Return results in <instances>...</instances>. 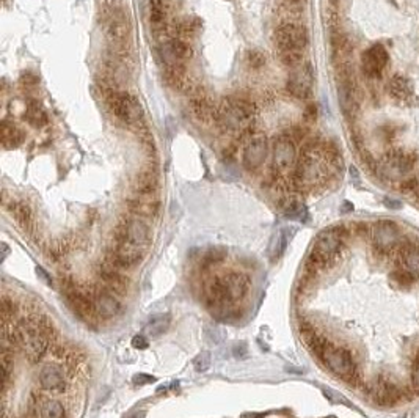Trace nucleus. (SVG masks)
I'll use <instances>...</instances> for the list:
<instances>
[{
    "label": "nucleus",
    "instance_id": "nucleus-1",
    "mask_svg": "<svg viewBox=\"0 0 419 418\" xmlns=\"http://www.w3.org/2000/svg\"><path fill=\"white\" fill-rule=\"evenodd\" d=\"M334 165V156L324 146H309L301 153L294 171V183L300 189H309L325 181Z\"/></svg>",
    "mask_w": 419,
    "mask_h": 418
},
{
    "label": "nucleus",
    "instance_id": "nucleus-2",
    "mask_svg": "<svg viewBox=\"0 0 419 418\" xmlns=\"http://www.w3.org/2000/svg\"><path fill=\"white\" fill-rule=\"evenodd\" d=\"M275 44L286 64L301 63L303 49L308 46V30L297 22H284L275 32Z\"/></svg>",
    "mask_w": 419,
    "mask_h": 418
},
{
    "label": "nucleus",
    "instance_id": "nucleus-3",
    "mask_svg": "<svg viewBox=\"0 0 419 418\" xmlns=\"http://www.w3.org/2000/svg\"><path fill=\"white\" fill-rule=\"evenodd\" d=\"M253 105L242 99H231L225 104V107L218 112V118L226 129L233 132H242L253 121Z\"/></svg>",
    "mask_w": 419,
    "mask_h": 418
},
{
    "label": "nucleus",
    "instance_id": "nucleus-4",
    "mask_svg": "<svg viewBox=\"0 0 419 418\" xmlns=\"http://www.w3.org/2000/svg\"><path fill=\"white\" fill-rule=\"evenodd\" d=\"M109 105L112 113L129 128H137L143 123V112L134 96L124 92H117L110 96Z\"/></svg>",
    "mask_w": 419,
    "mask_h": 418
},
{
    "label": "nucleus",
    "instance_id": "nucleus-5",
    "mask_svg": "<svg viewBox=\"0 0 419 418\" xmlns=\"http://www.w3.org/2000/svg\"><path fill=\"white\" fill-rule=\"evenodd\" d=\"M320 357L324 358L327 366L330 368L334 374H338L347 381L357 371V366H355V363H353L352 354L344 348H336V346H331V344L328 343L324 348Z\"/></svg>",
    "mask_w": 419,
    "mask_h": 418
},
{
    "label": "nucleus",
    "instance_id": "nucleus-6",
    "mask_svg": "<svg viewBox=\"0 0 419 418\" xmlns=\"http://www.w3.org/2000/svg\"><path fill=\"white\" fill-rule=\"evenodd\" d=\"M269 156V142L264 134H254L245 142L242 163L246 170H258Z\"/></svg>",
    "mask_w": 419,
    "mask_h": 418
},
{
    "label": "nucleus",
    "instance_id": "nucleus-7",
    "mask_svg": "<svg viewBox=\"0 0 419 418\" xmlns=\"http://www.w3.org/2000/svg\"><path fill=\"white\" fill-rule=\"evenodd\" d=\"M160 54H162V60L167 63V66L173 72H176V74H179L184 62L190 59L192 49H190V44L185 43L184 39L173 38L162 46Z\"/></svg>",
    "mask_w": 419,
    "mask_h": 418
},
{
    "label": "nucleus",
    "instance_id": "nucleus-8",
    "mask_svg": "<svg viewBox=\"0 0 419 418\" xmlns=\"http://www.w3.org/2000/svg\"><path fill=\"white\" fill-rule=\"evenodd\" d=\"M372 242L379 253H388L400 241V231L391 220H380L372 226Z\"/></svg>",
    "mask_w": 419,
    "mask_h": 418
},
{
    "label": "nucleus",
    "instance_id": "nucleus-9",
    "mask_svg": "<svg viewBox=\"0 0 419 418\" xmlns=\"http://www.w3.org/2000/svg\"><path fill=\"white\" fill-rule=\"evenodd\" d=\"M311 87H313V69L308 63L301 62L292 66V71L287 77V90L299 99L308 97Z\"/></svg>",
    "mask_w": 419,
    "mask_h": 418
},
{
    "label": "nucleus",
    "instance_id": "nucleus-10",
    "mask_svg": "<svg viewBox=\"0 0 419 418\" xmlns=\"http://www.w3.org/2000/svg\"><path fill=\"white\" fill-rule=\"evenodd\" d=\"M105 32L107 38L112 41L113 46L122 47L129 39L130 27L127 21V14H124L122 10H113L105 22Z\"/></svg>",
    "mask_w": 419,
    "mask_h": 418
},
{
    "label": "nucleus",
    "instance_id": "nucleus-11",
    "mask_svg": "<svg viewBox=\"0 0 419 418\" xmlns=\"http://www.w3.org/2000/svg\"><path fill=\"white\" fill-rule=\"evenodd\" d=\"M297 165V150L289 137H279L273 145V168L278 173Z\"/></svg>",
    "mask_w": 419,
    "mask_h": 418
},
{
    "label": "nucleus",
    "instance_id": "nucleus-12",
    "mask_svg": "<svg viewBox=\"0 0 419 418\" xmlns=\"http://www.w3.org/2000/svg\"><path fill=\"white\" fill-rule=\"evenodd\" d=\"M342 236H344V231L339 228L325 229V231H322L317 236L314 252H317L319 255H322L324 258L330 259L339 252L341 244H342Z\"/></svg>",
    "mask_w": 419,
    "mask_h": 418
},
{
    "label": "nucleus",
    "instance_id": "nucleus-13",
    "mask_svg": "<svg viewBox=\"0 0 419 418\" xmlns=\"http://www.w3.org/2000/svg\"><path fill=\"white\" fill-rule=\"evenodd\" d=\"M388 52L382 44L369 47L361 57V66L367 76H379L388 63Z\"/></svg>",
    "mask_w": 419,
    "mask_h": 418
},
{
    "label": "nucleus",
    "instance_id": "nucleus-14",
    "mask_svg": "<svg viewBox=\"0 0 419 418\" xmlns=\"http://www.w3.org/2000/svg\"><path fill=\"white\" fill-rule=\"evenodd\" d=\"M122 236L140 249H146L151 241L150 226H148L140 217H134V219L127 220L124 225V229H122Z\"/></svg>",
    "mask_w": 419,
    "mask_h": 418
},
{
    "label": "nucleus",
    "instance_id": "nucleus-15",
    "mask_svg": "<svg viewBox=\"0 0 419 418\" xmlns=\"http://www.w3.org/2000/svg\"><path fill=\"white\" fill-rule=\"evenodd\" d=\"M142 252L143 249L137 247L132 242H129L124 236H121L117 244V249H115L113 263H117L120 267L134 266L142 259Z\"/></svg>",
    "mask_w": 419,
    "mask_h": 418
},
{
    "label": "nucleus",
    "instance_id": "nucleus-16",
    "mask_svg": "<svg viewBox=\"0 0 419 418\" xmlns=\"http://www.w3.org/2000/svg\"><path fill=\"white\" fill-rule=\"evenodd\" d=\"M170 18L168 0H150L148 3V21L154 30H163Z\"/></svg>",
    "mask_w": 419,
    "mask_h": 418
},
{
    "label": "nucleus",
    "instance_id": "nucleus-17",
    "mask_svg": "<svg viewBox=\"0 0 419 418\" xmlns=\"http://www.w3.org/2000/svg\"><path fill=\"white\" fill-rule=\"evenodd\" d=\"M413 167V159L410 158V154L404 151H392L388 154V158L385 161V171L389 176H402L408 173Z\"/></svg>",
    "mask_w": 419,
    "mask_h": 418
},
{
    "label": "nucleus",
    "instance_id": "nucleus-18",
    "mask_svg": "<svg viewBox=\"0 0 419 418\" xmlns=\"http://www.w3.org/2000/svg\"><path fill=\"white\" fill-rule=\"evenodd\" d=\"M93 310L97 316L101 318H113L120 313L121 305L120 300L110 292H97L93 299Z\"/></svg>",
    "mask_w": 419,
    "mask_h": 418
},
{
    "label": "nucleus",
    "instance_id": "nucleus-19",
    "mask_svg": "<svg viewBox=\"0 0 419 418\" xmlns=\"http://www.w3.org/2000/svg\"><path fill=\"white\" fill-rule=\"evenodd\" d=\"M101 277L104 278V282L109 285V288L113 292H120V294H124L127 291V277L122 275V272L120 270L118 264L113 263V264H105L101 269Z\"/></svg>",
    "mask_w": 419,
    "mask_h": 418
},
{
    "label": "nucleus",
    "instance_id": "nucleus-20",
    "mask_svg": "<svg viewBox=\"0 0 419 418\" xmlns=\"http://www.w3.org/2000/svg\"><path fill=\"white\" fill-rule=\"evenodd\" d=\"M39 385L44 390H59L63 387V374L59 366L46 365L38 376Z\"/></svg>",
    "mask_w": 419,
    "mask_h": 418
},
{
    "label": "nucleus",
    "instance_id": "nucleus-21",
    "mask_svg": "<svg viewBox=\"0 0 419 418\" xmlns=\"http://www.w3.org/2000/svg\"><path fill=\"white\" fill-rule=\"evenodd\" d=\"M24 140V134L21 129L16 128L13 123L3 121L2 125V145L6 150H13L16 146H19Z\"/></svg>",
    "mask_w": 419,
    "mask_h": 418
},
{
    "label": "nucleus",
    "instance_id": "nucleus-22",
    "mask_svg": "<svg viewBox=\"0 0 419 418\" xmlns=\"http://www.w3.org/2000/svg\"><path fill=\"white\" fill-rule=\"evenodd\" d=\"M388 92L396 99H407L412 95V84L404 76H394L388 84Z\"/></svg>",
    "mask_w": 419,
    "mask_h": 418
},
{
    "label": "nucleus",
    "instance_id": "nucleus-23",
    "mask_svg": "<svg viewBox=\"0 0 419 418\" xmlns=\"http://www.w3.org/2000/svg\"><path fill=\"white\" fill-rule=\"evenodd\" d=\"M400 257H402V264L405 269L412 270L413 274L419 272V247L415 244H404L400 249Z\"/></svg>",
    "mask_w": 419,
    "mask_h": 418
},
{
    "label": "nucleus",
    "instance_id": "nucleus-24",
    "mask_svg": "<svg viewBox=\"0 0 419 418\" xmlns=\"http://www.w3.org/2000/svg\"><path fill=\"white\" fill-rule=\"evenodd\" d=\"M283 212H284L286 219H291V220H303V222H305L308 217V211L305 208V204L297 200L287 201L283 208Z\"/></svg>",
    "mask_w": 419,
    "mask_h": 418
},
{
    "label": "nucleus",
    "instance_id": "nucleus-25",
    "mask_svg": "<svg viewBox=\"0 0 419 418\" xmlns=\"http://www.w3.org/2000/svg\"><path fill=\"white\" fill-rule=\"evenodd\" d=\"M171 322V318L170 315H160V316H155L154 319H151L150 324L146 325V332L151 335V337H159L160 333H163L168 325Z\"/></svg>",
    "mask_w": 419,
    "mask_h": 418
},
{
    "label": "nucleus",
    "instance_id": "nucleus-26",
    "mask_svg": "<svg viewBox=\"0 0 419 418\" xmlns=\"http://www.w3.org/2000/svg\"><path fill=\"white\" fill-rule=\"evenodd\" d=\"M41 418H64V409L59 401H46L39 409Z\"/></svg>",
    "mask_w": 419,
    "mask_h": 418
},
{
    "label": "nucleus",
    "instance_id": "nucleus-27",
    "mask_svg": "<svg viewBox=\"0 0 419 418\" xmlns=\"http://www.w3.org/2000/svg\"><path fill=\"white\" fill-rule=\"evenodd\" d=\"M415 275L416 274H413L412 270H408V269H396L391 274V278L397 286H400V288H410V286L415 285V280H416Z\"/></svg>",
    "mask_w": 419,
    "mask_h": 418
},
{
    "label": "nucleus",
    "instance_id": "nucleus-28",
    "mask_svg": "<svg viewBox=\"0 0 419 418\" xmlns=\"http://www.w3.org/2000/svg\"><path fill=\"white\" fill-rule=\"evenodd\" d=\"M193 112L201 121H209L215 117V113H213L215 110L212 109V105L206 99H201V97L193 102Z\"/></svg>",
    "mask_w": 419,
    "mask_h": 418
},
{
    "label": "nucleus",
    "instance_id": "nucleus-29",
    "mask_svg": "<svg viewBox=\"0 0 419 418\" xmlns=\"http://www.w3.org/2000/svg\"><path fill=\"white\" fill-rule=\"evenodd\" d=\"M13 366H14L13 358L8 354V351H3V354H2V388L3 391L6 390V385L10 382V378L13 374Z\"/></svg>",
    "mask_w": 419,
    "mask_h": 418
},
{
    "label": "nucleus",
    "instance_id": "nucleus-30",
    "mask_svg": "<svg viewBox=\"0 0 419 418\" xmlns=\"http://www.w3.org/2000/svg\"><path fill=\"white\" fill-rule=\"evenodd\" d=\"M294 233H295V228H283L281 231H279V234L276 237V250H275L276 257L283 255V253H284L287 244H289L291 239H292Z\"/></svg>",
    "mask_w": 419,
    "mask_h": 418
},
{
    "label": "nucleus",
    "instance_id": "nucleus-31",
    "mask_svg": "<svg viewBox=\"0 0 419 418\" xmlns=\"http://www.w3.org/2000/svg\"><path fill=\"white\" fill-rule=\"evenodd\" d=\"M11 211H13V214H14V217L19 220L21 222V225L26 228V226H29L30 225V220H31V212H30V209H29V206L27 204H24V203H16L14 206L11 208Z\"/></svg>",
    "mask_w": 419,
    "mask_h": 418
},
{
    "label": "nucleus",
    "instance_id": "nucleus-32",
    "mask_svg": "<svg viewBox=\"0 0 419 418\" xmlns=\"http://www.w3.org/2000/svg\"><path fill=\"white\" fill-rule=\"evenodd\" d=\"M193 366H195V370L198 373L208 371L209 366H210V354H209V352L208 351L200 352V354L196 355L195 360H193Z\"/></svg>",
    "mask_w": 419,
    "mask_h": 418
},
{
    "label": "nucleus",
    "instance_id": "nucleus-33",
    "mask_svg": "<svg viewBox=\"0 0 419 418\" xmlns=\"http://www.w3.org/2000/svg\"><path fill=\"white\" fill-rule=\"evenodd\" d=\"M26 118H27V121L31 123L33 126H43L44 123H46V115H44V112L41 110V109H38V107H30V109L27 110Z\"/></svg>",
    "mask_w": 419,
    "mask_h": 418
},
{
    "label": "nucleus",
    "instance_id": "nucleus-34",
    "mask_svg": "<svg viewBox=\"0 0 419 418\" xmlns=\"http://www.w3.org/2000/svg\"><path fill=\"white\" fill-rule=\"evenodd\" d=\"M204 337H206V340L210 343V344H218L221 341V333L218 329H215V327H206V330H204Z\"/></svg>",
    "mask_w": 419,
    "mask_h": 418
},
{
    "label": "nucleus",
    "instance_id": "nucleus-35",
    "mask_svg": "<svg viewBox=\"0 0 419 418\" xmlns=\"http://www.w3.org/2000/svg\"><path fill=\"white\" fill-rule=\"evenodd\" d=\"M225 255H226L225 249H221V247H212V249H209V252L206 253V258L210 261V263H217V261L223 259Z\"/></svg>",
    "mask_w": 419,
    "mask_h": 418
},
{
    "label": "nucleus",
    "instance_id": "nucleus-36",
    "mask_svg": "<svg viewBox=\"0 0 419 418\" xmlns=\"http://www.w3.org/2000/svg\"><path fill=\"white\" fill-rule=\"evenodd\" d=\"M412 384H413L415 395H419V355L415 357V363L412 368Z\"/></svg>",
    "mask_w": 419,
    "mask_h": 418
},
{
    "label": "nucleus",
    "instance_id": "nucleus-37",
    "mask_svg": "<svg viewBox=\"0 0 419 418\" xmlns=\"http://www.w3.org/2000/svg\"><path fill=\"white\" fill-rule=\"evenodd\" d=\"M266 63V57L262 55L261 52L258 51H253L250 52V64L253 68H258V66H262V64Z\"/></svg>",
    "mask_w": 419,
    "mask_h": 418
},
{
    "label": "nucleus",
    "instance_id": "nucleus-38",
    "mask_svg": "<svg viewBox=\"0 0 419 418\" xmlns=\"http://www.w3.org/2000/svg\"><path fill=\"white\" fill-rule=\"evenodd\" d=\"M13 311H14L13 300H10L8 297H3V299H2V313H3V318H8L10 315H13Z\"/></svg>",
    "mask_w": 419,
    "mask_h": 418
},
{
    "label": "nucleus",
    "instance_id": "nucleus-39",
    "mask_svg": "<svg viewBox=\"0 0 419 418\" xmlns=\"http://www.w3.org/2000/svg\"><path fill=\"white\" fill-rule=\"evenodd\" d=\"M419 187V183H418V179H407V181L402 184V191L404 192H413V191H416Z\"/></svg>",
    "mask_w": 419,
    "mask_h": 418
},
{
    "label": "nucleus",
    "instance_id": "nucleus-40",
    "mask_svg": "<svg viewBox=\"0 0 419 418\" xmlns=\"http://www.w3.org/2000/svg\"><path fill=\"white\" fill-rule=\"evenodd\" d=\"M155 379L152 378V376H150V374H137V376H134V382L135 384H152Z\"/></svg>",
    "mask_w": 419,
    "mask_h": 418
},
{
    "label": "nucleus",
    "instance_id": "nucleus-41",
    "mask_svg": "<svg viewBox=\"0 0 419 418\" xmlns=\"http://www.w3.org/2000/svg\"><path fill=\"white\" fill-rule=\"evenodd\" d=\"M132 346L137 348V349H145V348H148L146 338L143 337V335H137V337L132 338Z\"/></svg>",
    "mask_w": 419,
    "mask_h": 418
},
{
    "label": "nucleus",
    "instance_id": "nucleus-42",
    "mask_svg": "<svg viewBox=\"0 0 419 418\" xmlns=\"http://www.w3.org/2000/svg\"><path fill=\"white\" fill-rule=\"evenodd\" d=\"M385 204L389 209H400L402 208V203L399 200H392V198H385Z\"/></svg>",
    "mask_w": 419,
    "mask_h": 418
},
{
    "label": "nucleus",
    "instance_id": "nucleus-43",
    "mask_svg": "<svg viewBox=\"0 0 419 418\" xmlns=\"http://www.w3.org/2000/svg\"><path fill=\"white\" fill-rule=\"evenodd\" d=\"M36 275L43 278V280H44L47 285H51V277H49V274L46 272V270H44L43 267H39V266L36 267Z\"/></svg>",
    "mask_w": 419,
    "mask_h": 418
},
{
    "label": "nucleus",
    "instance_id": "nucleus-44",
    "mask_svg": "<svg viewBox=\"0 0 419 418\" xmlns=\"http://www.w3.org/2000/svg\"><path fill=\"white\" fill-rule=\"evenodd\" d=\"M233 352H234L236 357H243V355H246V348L243 346V344H239V346H236L233 349Z\"/></svg>",
    "mask_w": 419,
    "mask_h": 418
},
{
    "label": "nucleus",
    "instance_id": "nucleus-45",
    "mask_svg": "<svg viewBox=\"0 0 419 418\" xmlns=\"http://www.w3.org/2000/svg\"><path fill=\"white\" fill-rule=\"evenodd\" d=\"M242 418H261L259 414H243Z\"/></svg>",
    "mask_w": 419,
    "mask_h": 418
},
{
    "label": "nucleus",
    "instance_id": "nucleus-46",
    "mask_svg": "<svg viewBox=\"0 0 419 418\" xmlns=\"http://www.w3.org/2000/svg\"><path fill=\"white\" fill-rule=\"evenodd\" d=\"M132 418H145V412H140V414H137V415H134Z\"/></svg>",
    "mask_w": 419,
    "mask_h": 418
},
{
    "label": "nucleus",
    "instance_id": "nucleus-47",
    "mask_svg": "<svg viewBox=\"0 0 419 418\" xmlns=\"http://www.w3.org/2000/svg\"><path fill=\"white\" fill-rule=\"evenodd\" d=\"M286 2H289V3H299V2H301V0H286Z\"/></svg>",
    "mask_w": 419,
    "mask_h": 418
},
{
    "label": "nucleus",
    "instance_id": "nucleus-48",
    "mask_svg": "<svg viewBox=\"0 0 419 418\" xmlns=\"http://www.w3.org/2000/svg\"><path fill=\"white\" fill-rule=\"evenodd\" d=\"M328 418H336V417H328Z\"/></svg>",
    "mask_w": 419,
    "mask_h": 418
}]
</instances>
